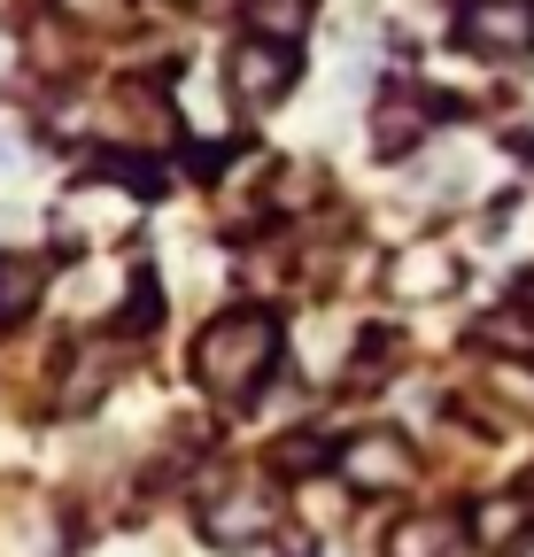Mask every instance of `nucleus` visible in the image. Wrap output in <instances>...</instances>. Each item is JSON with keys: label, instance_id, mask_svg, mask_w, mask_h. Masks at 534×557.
Wrapping results in <instances>:
<instances>
[{"label": "nucleus", "instance_id": "nucleus-11", "mask_svg": "<svg viewBox=\"0 0 534 557\" xmlns=\"http://www.w3.org/2000/svg\"><path fill=\"white\" fill-rule=\"evenodd\" d=\"M411 139H419V109H395V101H387V116H380V148L395 156V148H411Z\"/></svg>", "mask_w": 534, "mask_h": 557}, {"label": "nucleus", "instance_id": "nucleus-15", "mask_svg": "<svg viewBox=\"0 0 534 557\" xmlns=\"http://www.w3.org/2000/svg\"><path fill=\"white\" fill-rule=\"evenodd\" d=\"M519 557H534V542H519Z\"/></svg>", "mask_w": 534, "mask_h": 557}, {"label": "nucleus", "instance_id": "nucleus-4", "mask_svg": "<svg viewBox=\"0 0 534 557\" xmlns=\"http://www.w3.org/2000/svg\"><path fill=\"white\" fill-rule=\"evenodd\" d=\"M287 86H295V47H287V39H248V47H233V94H240L248 109L280 101Z\"/></svg>", "mask_w": 534, "mask_h": 557}, {"label": "nucleus", "instance_id": "nucleus-6", "mask_svg": "<svg viewBox=\"0 0 534 557\" xmlns=\"http://www.w3.org/2000/svg\"><path fill=\"white\" fill-rule=\"evenodd\" d=\"M132 201H140L132 186H78V194H71V218H62V225H71L78 240H86V233H94V240H109V233H124V225H132Z\"/></svg>", "mask_w": 534, "mask_h": 557}, {"label": "nucleus", "instance_id": "nucleus-9", "mask_svg": "<svg viewBox=\"0 0 534 557\" xmlns=\"http://www.w3.org/2000/svg\"><path fill=\"white\" fill-rule=\"evenodd\" d=\"M318 0H248V32L256 39H302Z\"/></svg>", "mask_w": 534, "mask_h": 557}, {"label": "nucleus", "instance_id": "nucleus-7", "mask_svg": "<svg viewBox=\"0 0 534 557\" xmlns=\"http://www.w3.org/2000/svg\"><path fill=\"white\" fill-rule=\"evenodd\" d=\"M449 278H457L449 248H411L403 263H395V295H403V302H434V295H449Z\"/></svg>", "mask_w": 534, "mask_h": 557}, {"label": "nucleus", "instance_id": "nucleus-8", "mask_svg": "<svg viewBox=\"0 0 534 557\" xmlns=\"http://www.w3.org/2000/svg\"><path fill=\"white\" fill-rule=\"evenodd\" d=\"M457 542H464V527L449 511H434V519H403V527H395L387 557H457Z\"/></svg>", "mask_w": 534, "mask_h": 557}, {"label": "nucleus", "instance_id": "nucleus-14", "mask_svg": "<svg viewBox=\"0 0 534 557\" xmlns=\"http://www.w3.org/2000/svg\"><path fill=\"white\" fill-rule=\"evenodd\" d=\"M511 519H519V504H488V511H481V534H504Z\"/></svg>", "mask_w": 534, "mask_h": 557}, {"label": "nucleus", "instance_id": "nucleus-13", "mask_svg": "<svg viewBox=\"0 0 534 557\" xmlns=\"http://www.w3.org/2000/svg\"><path fill=\"white\" fill-rule=\"evenodd\" d=\"M62 9H78V16H109V24H116V16H124V0H62Z\"/></svg>", "mask_w": 534, "mask_h": 557}, {"label": "nucleus", "instance_id": "nucleus-2", "mask_svg": "<svg viewBox=\"0 0 534 557\" xmlns=\"http://www.w3.org/2000/svg\"><path fill=\"white\" fill-rule=\"evenodd\" d=\"M457 39L473 54H534V0H464L457 9Z\"/></svg>", "mask_w": 534, "mask_h": 557}, {"label": "nucleus", "instance_id": "nucleus-10", "mask_svg": "<svg viewBox=\"0 0 534 557\" xmlns=\"http://www.w3.org/2000/svg\"><path fill=\"white\" fill-rule=\"evenodd\" d=\"M32 295H39V263H0V325L32 310Z\"/></svg>", "mask_w": 534, "mask_h": 557}, {"label": "nucleus", "instance_id": "nucleus-12", "mask_svg": "<svg viewBox=\"0 0 534 557\" xmlns=\"http://www.w3.org/2000/svg\"><path fill=\"white\" fill-rule=\"evenodd\" d=\"M16 171H24V148H16V132L0 124V178H16Z\"/></svg>", "mask_w": 534, "mask_h": 557}, {"label": "nucleus", "instance_id": "nucleus-5", "mask_svg": "<svg viewBox=\"0 0 534 557\" xmlns=\"http://www.w3.org/2000/svg\"><path fill=\"white\" fill-rule=\"evenodd\" d=\"M341 480L349 487H403L411 480V449H403V434H357L349 449H341Z\"/></svg>", "mask_w": 534, "mask_h": 557}, {"label": "nucleus", "instance_id": "nucleus-1", "mask_svg": "<svg viewBox=\"0 0 534 557\" xmlns=\"http://www.w3.org/2000/svg\"><path fill=\"white\" fill-rule=\"evenodd\" d=\"M272 364H280V325L263 318V310H233V318H218V325L202 333V348H194V372H202V387L225 395V403L256 395Z\"/></svg>", "mask_w": 534, "mask_h": 557}, {"label": "nucleus", "instance_id": "nucleus-3", "mask_svg": "<svg viewBox=\"0 0 534 557\" xmlns=\"http://www.w3.org/2000/svg\"><path fill=\"white\" fill-rule=\"evenodd\" d=\"M272 519H280V496H272V487H263V480H233L225 496L210 504L202 534H210L218 549H248V542L272 534Z\"/></svg>", "mask_w": 534, "mask_h": 557}]
</instances>
